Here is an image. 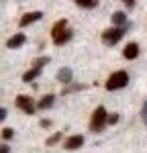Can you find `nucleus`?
<instances>
[{"label":"nucleus","mask_w":147,"mask_h":153,"mask_svg":"<svg viewBox=\"0 0 147 153\" xmlns=\"http://www.w3.org/2000/svg\"><path fill=\"white\" fill-rule=\"evenodd\" d=\"M49 61H51L49 57H39V59H35V61H33V68H37V70H43V65H45V63H49Z\"/></svg>","instance_id":"dca6fc26"},{"label":"nucleus","mask_w":147,"mask_h":153,"mask_svg":"<svg viewBox=\"0 0 147 153\" xmlns=\"http://www.w3.org/2000/svg\"><path fill=\"white\" fill-rule=\"evenodd\" d=\"M41 16H43V12H41V10L27 12V14H23V19L19 21V25H21V27H27V25H31V23H35V21H39Z\"/></svg>","instance_id":"0eeeda50"},{"label":"nucleus","mask_w":147,"mask_h":153,"mask_svg":"<svg viewBox=\"0 0 147 153\" xmlns=\"http://www.w3.org/2000/svg\"><path fill=\"white\" fill-rule=\"evenodd\" d=\"M12 135H14V131H12L10 127H6V129H2V139H4V141H8V139H10Z\"/></svg>","instance_id":"a211bd4d"},{"label":"nucleus","mask_w":147,"mask_h":153,"mask_svg":"<svg viewBox=\"0 0 147 153\" xmlns=\"http://www.w3.org/2000/svg\"><path fill=\"white\" fill-rule=\"evenodd\" d=\"M82 86H68L65 90H63V94H68V92H74V90H80Z\"/></svg>","instance_id":"412c9836"},{"label":"nucleus","mask_w":147,"mask_h":153,"mask_svg":"<svg viewBox=\"0 0 147 153\" xmlns=\"http://www.w3.org/2000/svg\"><path fill=\"white\" fill-rule=\"evenodd\" d=\"M76 4L82 6V8H94L96 6V0H76Z\"/></svg>","instance_id":"2eb2a0df"},{"label":"nucleus","mask_w":147,"mask_h":153,"mask_svg":"<svg viewBox=\"0 0 147 153\" xmlns=\"http://www.w3.org/2000/svg\"><path fill=\"white\" fill-rule=\"evenodd\" d=\"M108 123V114H106V108L104 106H98L92 114V120H90V131L92 133H100L104 129V125Z\"/></svg>","instance_id":"f257e3e1"},{"label":"nucleus","mask_w":147,"mask_h":153,"mask_svg":"<svg viewBox=\"0 0 147 153\" xmlns=\"http://www.w3.org/2000/svg\"><path fill=\"white\" fill-rule=\"evenodd\" d=\"M24 41H27V37H24L23 33H16V35H12L10 39H8L6 47H8V49H19V47L24 43Z\"/></svg>","instance_id":"6e6552de"},{"label":"nucleus","mask_w":147,"mask_h":153,"mask_svg":"<svg viewBox=\"0 0 147 153\" xmlns=\"http://www.w3.org/2000/svg\"><path fill=\"white\" fill-rule=\"evenodd\" d=\"M68 31V21L65 19H61V21H57V23L53 25V31H51V37H53V41L55 39H59L63 33Z\"/></svg>","instance_id":"423d86ee"},{"label":"nucleus","mask_w":147,"mask_h":153,"mask_svg":"<svg viewBox=\"0 0 147 153\" xmlns=\"http://www.w3.org/2000/svg\"><path fill=\"white\" fill-rule=\"evenodd\" d=\"M82 145H84V137H82V135H72V137L65 141L63 147H65L68 151H76V149H80Z\"/></svg>","instance_id":"39448f33"},{"label":"nucleus","mask_w":147,"mask_h":153,"mask_svg":"<svg viewBox=\"0 0 147 153\" xmlns=\"http://www.w3.org/2000/svg\"><path fill=\"white\" fill-rule=\"evenodd\" d=\"M0 118H2V120H4V118H6V108H4V106H2V108H0Z\"/></svg>","instance_id":"5701e85b"},{"label":"nucleus","mask_w":147,"mask_h":153,"mask_svg":"<svg viewBox=\"0 0 147 153\" xmlns=\"http://www.w3.org/2000/svg\"><path fill=\"white\" fill-rule=\"evenodd\" d=\"M125 27H114V29H106L104 33H102V41L106 43V45H114L122 35H125Z\"/></svg>","instance_id":"7ed1b4c3"},{"label":"nucleus","mask_w":147,"mask_h":153,"mask_svg":"<svg viewBox=\"0 0 147 153\" xmlns=\"http://www.w3.org/2000/svg\"><path fill=\"white\" fill-rule=\"evenodd\" d=\"M16 106L23 110L24 114H35V108H37V104L33 102V98H29V96H24V94L16 96Z\"/></svg>","instance_id":"20e7f679"},{"label":"nucleus","mask_w":147,"mask_h":153,"mask_svg":"<svg viewBox=\"0 0 147 153\" xmlns=\"http://www.w3.org/2000/svg\"><path fill=\"white\" fill-rule=\"evenodd\" d=\"M0 153H10V149H8V145H2V149H0Z\"/></svg>","instance_id":"b1692460"},{"label":"nucleus","mask_w":147,"mask_h":153,"mask_svg":"<svg viewBox=\"0 0 147 153\" xmlns=\"http://www.w3.org/2000/svg\"><path fill=\"white\" fill-rule=\"evenodd\" d=\"M39 76H41V70H37V68H33V70H29L27 71V74H24L23 76V82H33V80H35V78H39Z\"/></svg>","instance_id":"ddd939ff"},{"label":"nucleus","mask_w":147,"mask_h":153,"mask_svg":"<svg viewBox=\"0 0 147 153\" xmlns=\"http://www.w3.org/2000/svg\"><path fill=\"white\" fill-rule=\"evenodd\" d=\"M59 139H61V131H57V133H53V135H51V137H49L45 143H47L49 147H51V145H55V143L59 141Z\"/></svg>","instance_id":"f3484780"},{"label":"nucleus","mask_w":147,"mask_h":153,"mask_svg":"<svg viewBox=\"0 0 147 153\" xmlns=\"http://www.w3.org/2000/svg\"><path fill=\"white\" fill-rule=\"evenodd\" d=\"M122 55H125V59H135L139 55V45L137 43H127V47L122 49Z\"/></svg>","instance_id":"1a4fd4ad"},{"label":"nucleus","mask_w":147,"mask_h":153,"mask_svg":"<svg viewBox=\"0 0 147 153\" xmlns=\"http://www.w3.org/2000/svg\"><path fill=\"white\" fill-rule=\"evenodd\" d=\"M53 100H55V96L53 94H45L39 98V102H37V108H41V110H45V108H49V106L53 104Z\"/></svg>","instance_id":"9b49d317"},{"label":"nucleus","mask_w":147,"mask_h":153,"mask_svg":"<svg viewBox=\"0 0 147 153\" xmlns=\"http://www.w3.org/2000/svg\"><path fill=\"white\" fill-rule=\"evenodd\" d=\"M72 70H70V68H61L59 71H57V80H59L61 84H70L72 82Z\"/></svg>","instance_id":"9d476101"},{"label":"nucleus","mask_w":147,"mask_h":153,"mask_svg":"<svg viewBox=\"0 0 147 153\" xmlns=\"http://www.w3.org/2000/svg\"><path fill=\"white\" fill-rule=\"evenodd\" d=\"M129 84V74L127 71H114V74H110L108 80H106V90H121V88H125Z\"/></svg>","instance_id":"f03ea898"},{"label":"nucleus","mask_w":147,"mask_h":153,"mask_svg":"<svg viewBox=\"0 0 147 153\" xmlns=\"http://www.w3.org/2000/svg\"><path fill=\"white\" fill-rule=\"evenodd\" d=\"M72 37H74V31H70V29H68V31H65V33H63L59 39H55L53 43H55V45H63V43H68V41H70Z\"/></svg>","instance_id":"4468645a"},{"label":"nucleus","mask_w":147,"mask_h":153,"mask_svg":"<svg viewBox=\"0 0 147 153\" xmlns=\"http://www.w3.org/2000/svg\"><path fill=\"white\" fill-rule=\"evenodd\" d=\"M119 123V114H108V125H114Z\"/></svg>","instance_id":"aec40b11"},{"label":"nucleus","mask_w":147,"mask_h":153,"mask_svg":"<svg viewBox=\"0 0 147 153\" xmlns=\"http://www.w3.org/2000/svg\"><path fill=\"white\" fill-rule=\"evenodd\" d=\"M39 125H41L43 129H47V127H51V120H47V118H43V120H41Z\"/></svg>","instance_id":"4be33fe9"},{"label":"nucleus","mask_w":147,"mask_h":153,"mask_svg":"<svg viewBox=\"0 0 147 153\" xmlns=\"http://www.w3.org/2000/svg\"><path fill=\"white\" fill-rule=\"evenodd\" d=\"M141 118H143V123L147 125V100L143 102V110H141Z\"/></svg>","instance_id":"6ab92c4d"},{"label":"nucleus","mask_w":147,"mask_h":153,"mask_svg":"<svg viewBox=\"0 0 147 153\" xmlns=\"http://www.w3.org/2000/svg\"><path fill=\"white\" fill-rule=\"evenodd\" d=\"M112 23L117 25V27H125V25H127V14L121 12V10L112 12Z\"/></svg>","instance_id":"f8f14e48"}]
</instances>
